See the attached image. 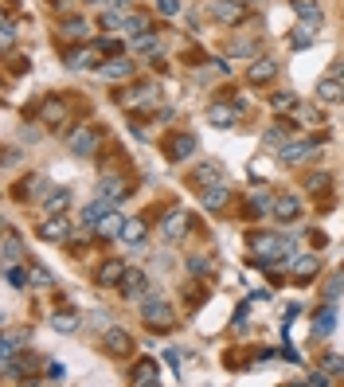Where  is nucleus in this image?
I'll use <instances>...</instances> for the list:
<instances>
[{"label": "nucleus", "mask_w": 344, "mask_h": 387, "mask_svg": "<svg viewBox=\"0 0 344 387\" xmlns=\"http://www.w3.org/2000/svg\"><path fill=\"white\" fill-rule=\"evenodd\" d=\"M141 321H145L149 328H157V333H164V328L176 325L169 302H160V297H141Z\"/></svg>", "instance_id": "1"}, {"label": "nucleus", "mask_w": 344, "mask_h": 387, "mask_svg": "<svg viewBox=\"0 0 344 387\" xmlns=\"http://www.w3.org/2000/svg\"><path fill=\"white\" fill-rule=\"evenodd\" d=\"M208 16L215 20V24L235 28V24H243L246 20V4L243 0H208Z\"/></svg>", "instance_id": "2"}, {"label": "nucleus", "mask_w": 344, "mask_h": 387, "mask_svg": "<svg viewBox=\"0 0 344 387\" xmlns=\"http://www.w3.org/2000/svg\"><path fill=\"white\" fill-rule=\"evenodd\" d=\"M39 239H43V242H67V239H71V223H67V216H63V211H59V216H47V219H39Z\"/></svg>", "instance_id": "3"}, {"label": "nucleus", "mask_w": 344, "mask_h": 387, "mask_svg": "<svg viewBox=\"0 0 344 387\" xmlns=\"http://www.w3.org/2000/svg\"><path fill=\"white\" fill-rule=\"evenodd\" d=\"M278 79V59H270V55H258L250 67H246V83L250 86H266Z\"/></svg>", "instance_id": "4"}, {"label": "nucleus", "mask_w": 344, "mask_h": 387, "mask_svg": "<svg viewBox=\"0 0 344 387\" xmlns=\"http://www.w3.org/2000/svg\"><path fill=\"white\" fill-rule=\"evenodd\" d=\"M317 145L321 141H290V145L278 149V157H282V165H305V160L317 157Z\"/></svg>", "instance_id": "5"}, {"label": "nucleus", "mask_w": 344, "mask_h": 387, "mask_svg": "<svg viewBox=\"0 0 344 387\" xmlns=\"http://www.w3.org/2000/svg\"><path fill=\"white\" fill-rule=\"evenodd\" d=\"M118 290H122V297H145V293H149L145 270H129V266H125L122 282H118Z\"/></svg>", "instance_id": "6"}, {"label": "nucleus", "mask_w": 344, "mask_h": 387, "mask_svg": "<svg viewBox=\"0 0 344 387\" xmlns=\"http://www.w3.org/2000/svg\"><path fill=\"white\" fill-rule=\"evenodd\" d=\"M118 102H122L125 109L153 106V102H157V86H129V90H122V94H118Z\"/></svg>", "instance_id": "7"}, {"label": "nucleus", "mask_w": 344, "mask_h": 387, "mask_svg": "<svg viewBox=\"0 0 344 387\" xmlns=\"http://www.w3.org/2000/svg\"><path fill=\"white\" fill-rule=\"evenodd\" d=\"M278 223H297L301 219V200L297 196H274V211H270Z\"/></svg>", "instance_id": "8"}, {"label": "nucleus", "mask_w": 344, "mask_h": 387, "mask_svg": "<svg viewBox=\"0 0 344 387\" xmlns=\"http://www.w3.org/2000/svg\"><path fill=\"white\" fill-rule=\"evenodd\" d=\"M145 235H149V227H145V219L141 216H125V223H122V247H141L145 242Z\"/></svg>", "instance_id": "9"}, {"label": "nucleus", "mask_w": 344, "mask_h": 387, "mask_svg": "<svg viewBox=\"0 0 344 387\" xmlns=\"http://www.w3.org/2000/svg\"><path fill=\"white\" fill-rule=\"evenodd\" d=\"M208 121L215 129H231L235 121H239V106H227V102H211L208 106Z\"/></svg>", "instance_id": "10"}, {"label": "nucleus", "mask_w": 344, "mask_h": 387, "mask_svg": "<svg viewBox=\"0 0 344 387\" xmlns=\"http://www.w3.org/2000/svg\"><path fill=\"white\" fill-rule=\"evenodd\" d=\"M160 231H164V239H184V231H188V211H180V207H172L169 216L160 219Z\"/></svg>", "instance_id": "11"}, {"label": "nucleus", "mask_w": 344, "mask_h": 387, "mask_svg": "<svg viewBox=\"0 0 344 387\" xmlns=\"http://www.w3.org/2000/svg\"><path fill=\"white\" fill-rule=\"evenodd\" d=\"M164 149H169V160H188L200 149V141L192 134H176V137H169V145Z\"/></svg>", "instance_id": "12"}, {"label": "nucleus", "mask_w": 344, "mask_h": 387, "mask_svg": "<svg viewBox=\"0 0 344 387\" xmlns=\"http://www.w3.org/2000/svg\"><path fill=\"white\" fill-rule=\"evenodd\" d=\"M114 207H118V204H110V200H102V196H98L94 204H86V207H83V227H86V231H94L102 219L114 211Z\"/></svg>", "instance_id": "13"}, {"label": "nucleus", "mask_w": 344, "mask_h": 387, "mask_svg": "<svg viewBox=\"0 0 344 387\" xmlns=\"http://www.w3.org/2000/svg\"><path fill=\"white\" fill-rule=\"evenodd\" d=\"M98 196L102 200H110V204H122L125 196H129V184L122 176H102L98 180Z\"/></svg>", "instance_id": "14"}, {"label": "nucleus", "mask_w": 344, "mask_h": 387, "mask_svg": "<svg viewBox=\"0 0 344 387\" xmlns=\"http://www.w3.org/2000/svg\"><path fill=\"white\" fill-rule=\"evenodd\" d=\"M67 67L71 71H86V67H98V48H71L67 51Z\"/></svg>", "instance_id": "15"}, {"label": "nucleus", "mask_w": 344, "mask_h": 387, "mask_svg": "<svg viewBox=\"0 0 344 387\" xmlns=\"http://www.w3.org/2000/svg\"><path fill=\"white\" fill-rule=\"evenodd\" d=\"M102 348L110 352V356H129V352H133V337H129L125 328H110V333H106V344H102Z\"/></svg>", "instance_id": "16"}, {"label": "nucleus", "mask_w": 344, "mask_h": 387, "mask_svg": "<svg viewBox=\"0 0 344 387\" xmlns=\"http://www.w3.org/2000/svg\"><path fill=\"white\" fill-rule=\"evenodd\" d=\"M78 325H83V317H78V309H71V305H63V309L51 313V328H59V333H78Z\"/></svg>", "instance_id": "17"}, {"label": "nucleus", "mask_w": 344, "mask_h": 387, "mask_svg": "<svg viewBox=\"0 0 344 387\" xmlns=\"http://www.w3.org/2000/svg\"><path fill=\"white\" fill-rule=\"evenodd\" d=\"M98 149V134L90 129V125H83L78 134H71V153H78V157H90Z\"/></svg>", "instance_id": "18"}, {"label": "nucleus", "mask_w": 344, "mask_h": 387, "mask_svg": "<svg viewBox=\"0 0 344 387\" xmlns=\"http://www.w3.org/2000/svg\"><path fill=\"white\" fill-rule=\"evenodd\" d=\"M317 98L325 102V106H332V102H344V83L341 79H332V74H325L317 83Z\"/></svg>", "instance_id": "19"}, {"label": "nucleus", "mask_w": 344, "mask_h": 387, "mask_svg": "<svg viewBox=\"0 0 344 387\" xmlns=\"http://www.w3.org/2000/svg\"><path fill=\"white\" fill-rule=\"evenodd\" d=\"M122 223H125V216L118 211V207H114L110 216L102 219L98 227H94V235H98V239H118V235H122Z\"/></svg>", "instance_id": "20"}, {"label": "nucleus", "mask_w": 344, "mask_h": 387, "mask_svg": "<svg viewBox=\"0 0 344 387\" xmlns=\"http://www.w3.org/2000/svg\"><path fill=\"white\" fill-rule=\"evenodd\" d=\"M157 372H160V368H157V360H141V364L133 368V372H129V384H133V387L157 384Z\"/></svg>", "instance_id": "21"}, {"label": "nucleus", "mask_w": 344, "mask_h": 387, "mask_svg": "<svg viewBox=\"0 0 344 387\" xmlns=\"http://www.w3.org/2000/svg\"><path fill=\"white\" fill-rule=\"evenodd\" d=\"M321 270V258L317 254H297L294 258V274H297V282H309L313 274Z\"/></svg>", "instance_id": "22"}, {"label": "nucleus", "mask_w": 344, "mask_h": 387, "mask_svg": "<svg viewBox=\"0 0 344 387\" xmlns=\"http://www.w3.org/2000/svg\"><path fill=\"white\" fill-rule=\"evenodd\" d=\"M98 74H102V79H122V83H125V79H133V63H129V59L102 63V67H98Z\"/></svg>", "instance_id": "23"}, {"label": "nucleus", "mask_w": 344, "mask_h": 387, "mask_svg": "<svg viewBox=\"0 0 344 387\" xmlns=\"http://www.w3.org/2000/svg\"><path fill=\"white\" fill-rule=\"evenodd\" d=\"M122 274H125L122 258H110V262H102V266H98V286H118Z\"/></svg>", "instance_id": "24"}, {"label": "nucleus", "mask_w": 344, "mask_h": 387, "mask_svg": "<svg viewBox=\"0 0 344 387\" xmlns=\"http://www.w3.org/2000/svg\"><path fill=\"white\" fill-rule=\"evenodd\" d=\"M63 118H67V109H63V102H55V98H47L43 102V109H39V121H47L51 129H59Z\"/></svg>", "instance_id": "25"}, {"label": "nucleus", "mask_w": 344, "mask_h": 387, "mask_svg": "<svg viewBox=\"0 0 344 387\" xmlns=\"http://www.w3.org/2000/svg\"><path fill=\"white\" fill-rule=\"evenodd\" d=\"M332 325H336V309H332V302H325L321 305V313H317V321H313V333H317V337H329Z\"/></svg>", "instance_id": "26"}, {"label": "nucleus", "mask_w": 344, "mask_h": 387, "mask_svg": "<svg viewBox=\"0 0 344 387\" xmlns=\"http://www.w3.org/2000/svg\"><path fill=\"white\" fill-rule=\"evenodd\" d=\"M51 184L43 176H24V188H20V200H39V196H47Z\"/></svg>", "instance_id": "27"}, {"label": "nucleus", "mask_w": 344, "mask_h": 387, "mask_svg": "<svg viewBox=\"0 0 344 387\" xmlns=\"http://www.w3.org/2000/svg\"><path fill=\"white\" fill-rule=\"evenodd\" d=\"M67 204H71V192H67V188H51V192L43 196V207H47V216H59Z\"/></svg>", "instance_id": "28"}, {"label": "nucleus", "mask_w": 344, "mask_h": 387, "mask_svg": "<svg viewBox=\"0 0 344 387\" xmlns=\"http://www.w3.org/2000/svg\"><path fill=\"white\" fill-rule=\"evenodd\" d=\"M122 32L125 36H141V32H149V16L145 12H125L122 16Z\"/></svg>", "instance_id": "29"}, {"label": "nucleus", "mask_w": 344, "mask_h": 387, "mask_svg": "<svg viewBox=\"0 0 344 387\" xmlns=\"http://www.w3.org/2000/svg\"><path fill=\"white\" fill-rule=\"evenodd\" d=\"M290 4H294V12L301 16V20H309V28L321 24V8L313 4V0H290Z\"/></svg>", "instance_id": "30"}, {"label": "nucleus", "mask_w": 344, "mask_h": 387, "mask_svg": "<svg viewBox=\"0 0 344 387\" xmlns=\"http://www.w3.org/2000/svg\"><path fill=\"white\" fill-rule=\"evenodd\" d=\"M227 184H215V188H204V207H208V211H215V207H223L227 204Z\"/></svg>", "instance_id": "31"}, {"label": "nucleus", "mask_w": 344, "mask_h": 387, "mask_svg": "<svg viewBox=\"0 0 344 387\" xmlns=\"http://www.w3.org/2000/svg\"><path fill=\"white\" fill-rule=\"evenodd\" d=\"M266 211H274V200H266V196H255L250 204H243V216L246 219H262Z\"/></svg>", "instance_id": "32"}, {"label": "nucleus", "mask_w": 344, "mask_h": 387, "mask_svg": "<svg viewBox=\"0 0 344 387\" xmlns=\"http://www.w3.org/2000/svg\"><path fill=\"white\" fill-rule=\"evenodd\" d=\"M20 254H24V247H20V235L8 227V231H4V262H20Z\"/></svg>", "instance_id": "33"}, {"label": "nucleus", "mask_w": 344, "mask_h": 387, "mask_svg": "<svg viewBox=\"0 0 344 387\" xmlns=\"http://www.w3.org/2000/svg\"><path fill=\"white\" fill-rule=\"evenodd\" d=\"M208 180H219V165H215V160H208V165H200V169H196V176H192V184H196V188H208Z\"/></svg>", "instance_id": "34"}, {"label": "nucleus", "mask_w": 344, "mask_h": 387, "mask_svg": "<svg viewBox=\"0 0 344 387\" xmlns=\"http://www.w3.org/2000/svg\"><path fill=\"white\" fill-rule=\"evenodd\" d=\"M262 145L266 149H282V145H290V134H286V125H270V129H266V134H262Z\"/></svg>", "instance_id": "35"}, {"label": "nucleus", "mask_w": 344, "mask_h": 387, "mask_svg": "<svg viewBox=\"0 0 344 387\" xmlns=\"http://www.w3.org/2000/svg\"><path fill=\"white\" fill-rule=\"evenodd\" d=\"M63 36H71V39H86L90 36V28H86V20H78V16H71V20H63V28H59Z\"/></svg>", "instance_id": "36"}, {"label": "nucleus", "mask_w": 344, "mask_h": 387, "mask_svg": "<svg viewBox=\"0 0 344 387\" xmlns=\"http://www.w3.org/2000/svg\"><path fill=\"white\" fill-rule=\"evenodd\" d=\"M8 286H16V290L32 286V274H28V266H16V262H8Z\"/></svg>", "instance_id": "37"}, {"label": "nucleus", "mask_w": 344, "mask_h": 387, "mask_svg": "<svg viewBox=\"0 0 344 387\" xmlns=\"http://www.w3.org/2000/svg\"><path fill=\"white\" fill-rule=\"evenodd\" d=\"M28 274H32V286H51V270L47 266H39V262H28Z\"/></svg>", "instance_id": "38"}, {"label": "nucleus", "mask_w": 344, "mask_h": 387, "mask_svg": "<svg viewBox=\"0 0 344 387\" xmlns=\"http://www.w3.org/2000/svg\"><path fill=\"white\" fill-rule=\"evenodd\" d=\"M0 43H4V51H12V43H16V20L12 16H4V24H0Z\"/></svg>", "instance_id": "39"}, {"label": "nucleus", "mask_w": 344, "mask_h": 387, "mask_svg": "<svg viewBox=\"0 0 344 387\" xmlns=\"http://www.w3.org/2000/svg\"><path fill=\"white\" fill-rule=\"evenodd\" d=\"M133 48H137V51H157V48H160L157 32H141V36H133Z\"/></svg>", "instance_id": "40"}, {"label": "nucleus", "mask_w": 344, "mask_h": 387, "mask_svg": "<svg viewBox=\"0 0 344 387\" xmlns=\"http://www.w3.org/2000/svg\"><path fill=\"white\" fill-rule=\"evenodd\" d=\"M321 368H325V372H329V375H344V360H341V356H336V352H329V356L321 360Z\"/></svg>", "instance_id": "41"}, {"label": "nucleus", "mask_w": 344, "mask_h": 387, "mask_svg": "<svg viewBox=\"0 0 344 387\" xmlns=\"http://www.w3.org/2000/svg\"><path fill=\"white\" fill-rule=\"evenodd\" d=\"M16 348H20V337H16V333H8V337L0 340V360H8V356H16Z\"/></svg>", "instance_id": "42"}, {"label": "nucleus", "mask_w": 344, "mask_h": 387, "mask_svg": "<svg viewBox=\"0 0 344 387\" xmlns=\"http://www.w3.org/2000/svg\"><path fill=\"white\" fill-rule=\"evenodd\" d=\"M270 106H274V109H294V106H297V94L282 90V94H274V98H270Z\"/></svg>", "instance_id": "43"}, {"label": "nucleus", "mask_w": 344, "mask_h": 387, "mask_svg": "<svg viewBox=\"0 0 344 387\" xmlns=\"http://www.w3.org/2000/svg\"><path fill=\"white\" fill-rule=\"evenodd\" d=\"M341 290H344V270H336V278H332L329 286H325V302H332V297H336Z\"/></svg>", "instance_id": "44"}, {"label": "nucleus", "mask_w": 344, "mask_h": 387, "mask_svg": "<svg viewBox=\"0 0 344 387\" xmlns=\"http://www.w3.org/2000/svg\"><path fill=\"white\" fill-rule=\"evenodd\" d=\"M305 184H309V192H325L329 188V172H313Z\"/></svg>", "instance_id": "45"}, {"label": "nucleus", "mask_w": 344, "mask_h": 387, "mask_svg": "<svg viewBox=\"0 0 344 387\" xmlns=\"http://www.w3.org/2000/svg\"><path fill=\"white\" fill-rule=\"evenodd\" d=\"M290 43H294V48H309V43H313V32H309V28H297L294 36H290Z\"/></svg>", "instance_id": "46"}, {"label": "nucleus", "mask_w": 344, "mask_h": 387, "mask_svg": "<svg viewBox=\"0 0 344 387\" xmlns=\"http://www.w3.org/2000/svg\"><path fill=\"white\" fill-rule=\"evenodd\" d=\"M94 48H98L102 55H122V43H118V39H102V43H94Z\"/></svg>", "instance_id": "47"}, {"label": "nucleus", "mask_w": 344, "mask_h": 387, "mask_svg": "<svg viewBox=\"0 0 344 387\" xmlns=\"http://www.w3.org/2000/svg\"><path fill=\"white\" fill-rule=\"evenodd\" d=\"M63 375H67V364H63V360H51L47 364V379H63Z\"/></svg>", "instance_id": "48"}, {"label": "nucleus", "mask_w": 344, "mask_h": 387, "mask_svg": "<svg viewBox=\"0 0 344 387\" xmlns=\"http://www.w3.org/2000/svg\"><path fill=\"white\" fill-rule=\"evenodd\" d=\"M157 8L164 16H176V12H180V0H157Z\"/></svg>", "instance_id": "49"}, {"label": "nucleus", "mask_w": 344, "mask_h": 387, "mask_svg": "<svg viewBox=\"0 0 344 387\" xmlns=\"http://www.w3.org/2000/svg\"><path fill=\"white\" fill-rule=\"evenodd\" d=\"M309 384H313V387H325V384H329V372H313V375H309Z\"/></svg>", "instance_id": "50"}, {"label": "nucleus", "mask_w": 344, "mask_h": 387, "mask_svg": "<svg viewBox=\"0 0 344 387\" xmlns=\"http://www.w3.org/2000/svg\"><path fill=\"white\" fill-rule=\"evenodd\" d=\"M332 79H341V83H344V59H336V63H332Z\"/></svg>", "instance_id": "51"}, {"label": "nucleus", "mask_w": 344, "mask_h": 387, "mask_svg": "<svg viewBox=\"0 0 344 387\" xmlns=\"http://www.w3.org/2000/svg\"><path fill=\"white\" fill-rule=\"evenodd\" d=\"M90 4H102V0H90Z\"/></svg>", "instance_id": "52"}, {"label": "nucleus", "mask_w": 344, "mask_h": 387, "mask_svg": "<svg viewBox=\"0 0 344 387\" xmlns=\"http://www.w3.org/2000/svg\"><path fill=\"white\" fill-rule=\"evenodd\" d=\"M250 4H262V0H250Z\"/></svg>", "instance_id": "53"}]
</instances>
